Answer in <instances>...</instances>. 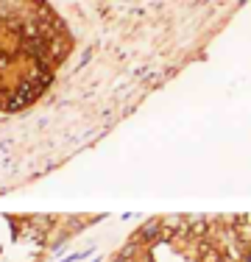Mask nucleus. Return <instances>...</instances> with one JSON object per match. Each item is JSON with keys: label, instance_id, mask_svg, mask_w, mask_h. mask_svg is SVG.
<instances>
[{"label": "nucleus", "instance_id": "f257e3e1", "mask_svg": "<svg viewBox=\"0 0 251 262\" xmlns=\"http://www.w3.org/2000/svg\"><path fill=\"white\" fill-rule=\"evenodd\" d=\"M70 51L59 17L39 0H0V112L31 103Z\"/></svg>", "mask_w": 251, "mask_h": 262}]
</instances>
